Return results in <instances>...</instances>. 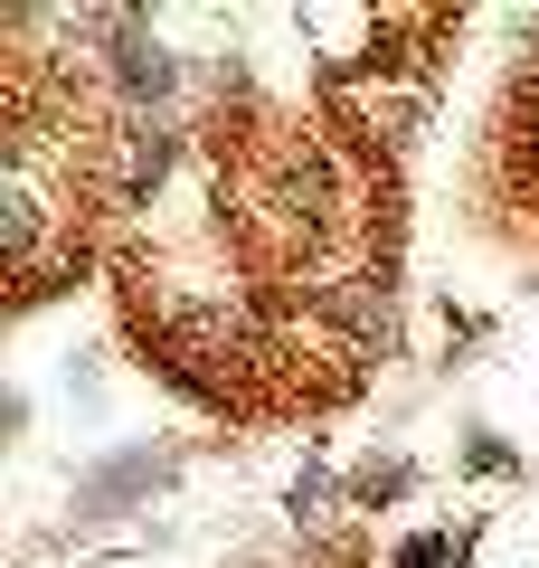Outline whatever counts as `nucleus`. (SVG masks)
<instances>
[{
  "mask_svg": "<svg viewBox=\"0 0 539 568\" xmlns=\"http://www.w3.org/2000/svg\"><path fill=\"white\" fill-rule=\"evenodd\" d=\"M436 559H445V540H407L398 549V568H436Z\"/></svg>",
  "mask_w": 539,
  "mask_h": 568,
  "instance_id": "f257e3e1",
  "label": "nucleus"
}]
</instances>
